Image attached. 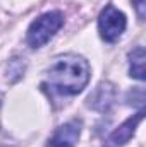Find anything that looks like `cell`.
I'll list each match as a JSON object with an SVG mask.
<instances>
[{"label":"cell","instance_id":"cell-1","mask_svg":"<svg viewBox=\"0 0 146 147\" xmlns=\"http://www.w3.org/2000/svg\"><path fill=\"white\" fill-rule=\"evenodd\" d=\"M89 74V63L83 57L67 53L53 60L46 70L45 86L60 96H76L86 87Z\"/></svg>","mask_w":146,"mask_h":147},{"label":"cell","instance_id":"cell-2","mask_svg":"<svg viewBox=\"0 0 146 147\" xmlns=\"http://www.w3.org/2000/svg\"><path fill=\"white\" fill-rule=\"evenodd\" d=\"M62 24H64V16L59 10H52L40 16L36 21L31 22L28 29L26 34L28 45L33 48H41L45 43H48L53 38V34L62 28Z\"/></svg>","mask_w":146,"mask_h":147},{"label":"cell","instance_id":"cell-3","mask_svg":"<svg viewBox=\"0 0 146 147\" xmlns=\"http://www.w3.org/2000/svg\"><path fill=\"white\" fill-rule=\"evenodd\" d=\"M126 26H127L126 16L113 5H107L98 17L100 36L108 43H113L122 36V33L126 31Z\"/></svg>","mask_w":146,"mask_h":147},{"label":"cell","instance_id":"cell-4","mask_svg":"<svg viewBox=\"0 0 146 147\" xmlns=\"http://www.w3.org/2000/svg\"><path fill=\"white\" fill-rule=\"evenodd\" d=\"M79 135H81V121L77 120L67 121L55 130V134L50 137L45 147H76Z\"/></svg>","mask_w":146,"mask_h":147},{"label":"cell","instance_id":"cell-5","mask_svg":"<svg viewBox=\"0 0 146 147\" xmlns=\"http://www.w3.org/2000/svg\"><path fill=\"white\" fill-rule=\"evenodd\" d=\"M143 111H139L138 115H134L132 118H129V120H126L112 135L108 137V140H107V147H122L126 146L129 140H131V137L134 135V132H136V128H138V125L141 123V120H143Z\"/></svg>","mask_w":146,"mask_h":147},{"label":"cell","instance_id":"cell-6","mask_svg":"<svg viewBox=\"0 0 146 147\" xmlns=\"http://www.w3.org/2000/svg\"><path fill=\"white\" fill-rule=\"evenodd\" d=\"M115 99V89L110 82H102L88 98V106L96 111H108Z\"/></svg>","mask_w":146,"mask_h":147},{"label":"cell","instance_id":"cell-7","mask_svg":"<svg viewBox=\"0 0 146 147\" xmlns=\"http://www.w3.org/2000/svg\"><path fill=\"white\" fill-rule=\"evenodd\" d=\"M145 48L138 46L129 53V63H131V77L138 79V80H145Z\"/></svg>","mask_w":146,"mask_h":147},{"label":"cell","instance_id":"cell-8","mask_svg":"<svg viewBox=\"0 0 146 147\" xmlns=\"http://www.w3.org/2000/svg\"><path fill=\"white\" fill-rule=\"evenodd\" d=\"M134 5H136V10H138V16L143 19L145 17V0H132Z\"/></svg>","mask_w":146,"mask_h":147},{"label":"cell","instance_id":"cell-9","mask_svg":"<svg viewBox=\"0 0 146 147\" xmlns=\"http://www.w3.org/2000/svg\"><path fill=\"white\" fill-rule=\"evenodd\" d=\"M0 103H2V92H0Z\"/></svg>","mask_w":146,"mask_h":147}]
</instances>
